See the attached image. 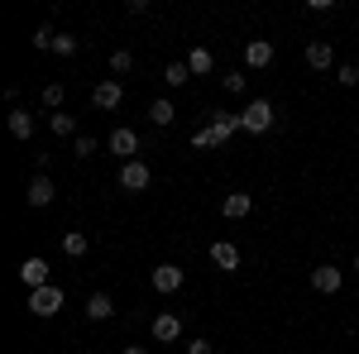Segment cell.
<instances>
[{"label":"cell","mask_w":359,"mask_h":354,"mask_svg":"<svg viewBox=\"0 0 359 354\" xmlns=\"http://www.w3.org/2000/svg\"><path fill=\"white\" fill-rule=\"evenodd\" d=\"M111 316H115V301L106 292H91L86 297V321H111Z\"/></svg>","instance_id":"15"},{"label":"cell","mask_w":359,"mask_h":354,"mask_svg":"<svg viewBox=\"0 0 359 354\" xmlns=\"http://www.w3.org/2000/svg\"><path fill=\"white\" fill-rule=\"evenodd\" d=\"M187 354H216L211 340H187Z\"/></svg>","instance_id":"31"},{"label":"cell","mask_w":359,"mask_h":354,"mask_svg":"<svg viewBox=\"0 0 359 354\" xmlns=\"http://www.w3.org/2000/svg\"><path fill=\"white\" fill-rule=\"evenodd\" d=\"M20 282H25L29 292L48 287V264H43V259H25V264H20Z\"/></svg>","instance_id":"10"},{"label":"cell","mask_w":359,"mask_h":354,"mask_svg":"<svg viewBox=\"0 0 359 354\" xmlns=\"http://www.w3.org/2000/svg\"><path fill=\"white\" fill-rule=\"evenodd\" d=\"M192 82V67H187V62H168L163 67V86L168 91H177V86H187Z\"/></svg>","instance_id":"19"},{"label":"cell","mask_w":359,"mask_h":354,"mask_svg":"<svg viewBox=\"0 0 359 354\" xmlns=\"http://www.w3.org/2000/svg\"><path fill=\"white\" fill-rule=\"evenodd\" d=\"M149 120H154L158 130H168V125L177 120V110H172V101H168V96H158V101H149Z\"/></svg>","instance_id":"18"},{"label":"cell","mask_w":359,"mask_h":354,"mask_svg":"<svg viewBox=\"0 0 359 354\" xmlns=\"http://www.w3.org/2000/svg\"><path fill=\"white\" fill-rule=\"evenodd\" d=\"M96 149H101V144H96L91 135H77V139H72V158H91Z\"/></svg>","instance_id":"24"},{"label":"cell","mask_w":359,"mask_h":354,"mask_svg":"<svg viewBox=\"0 0 359 354\" xmlns=\"http://www.w3.org/2000/svg\"><path fill=\"white\" fill-rule=\"evenodd\" d=\"M273 120H278V110H273V101H264V96L240 110V130H245V135H269Z\"/></svg>","instance_id":"1"},{"label":"cell","mask_w":359,"mask_h":354,"mask_svg":"<svg viewBox=\"0 0 359 354\" xmlns=\"http://www.w3.org/2000/svg\"><path fill=\"white\" fill-rule=\"evenodd\" d=\"M182 278H187V273L177 268V264H158V268L149 273L154 292H163V297H172V292H182Z\"/></svg>","instance_id":"3"},{"label":"cell","mask_w":359,"mask_h":354,"mask_svg":"<svg viewBox=\"0 0 359 354\" xmlns=\"http://www.w3.org/2000/svg\"><path fill=\"white\" fill-rule=\"evenodd\" d=\"M34 130H39V125H34V115H29L25 106L10 110V135H15V139H25V144H29V139H34Z\"/></svg>","instance_id":"17"},{"label":"cell","mask_w":359,"mask_h":354,"mask_svg":"<svg viewBox=\"0 0 359 354\" xmlns=\"http://www.w3.org/2000/svg\"><path fill=\"white\" fill-rule=\"evenodd\" d=\"M192 149H221V144H216V135H211V125H201V130L192 135Z\"/></svg>","instance_id":"29"},{"label":"cell","mask_w":359,"mask_h":354,"mask_svg":"<svg viewBox=\"0 0 359 354\" xmlns=\"http://www.w3.org/2000/svg\"><path fill=\"white\" fill-rule=\"evenodd\" d=\"M211 264L221 273H240V245H230V240H216L211 245Z\"/></svg>","instance_id":"9"},{"label":"cell","mask_w":359,"mask_h":354,"mask_svg":"<svg viewBox=\"0 0 359 354\" xmlns=\"http://www.w3.org/2000/svg\"><path fill=\"white\" fill-rule=\"evenodd\" d=\"M269 62H273V43H269V39H249L245 43V67H259V72H264Z\"/></svg>","instance_id":"13"},{"label":"cell","mask_w":359,"mask_h":354,"mask_svg":"<svg viewBox=\"0 0 359 354\" xmlns=\"http://www.w3.org/2000/svg\"><path fill=\"white\" fill-rule=\"evenodd\" d=\"M62 301H67V292H62L57 282H48V287H39V292H29V311L48 321V316H57V311H62Z\"/></svg>","instance_id":"2"},{"label":"cell","mask_w":359,"mask_h":354,"mask_svg":"<svg viewBox=\"0 0 359 354\" xmlns=\"http://www.w3.org/2000/svg\"><path fill=\"white\" fill-rule=\"evenodd\" d=\"M350 268H355V273H359V254H355V264H350Z\"/></svg>","instance_id":"33"},{"label":"cell","mask_w":359,"mask_h":354,"mask_svg":"<svg viewBox=\"0 0 359 354\" xmlns=\"http://www.w3.org/2000/svg\"><path fill=\"white\" fill-rule=\"evenodd\" d=\"M149 182H154V172H149L144 158H135V163L120 168V187H125V191H149Z\"/></svg>","instance_id":"6"},{"label":"cell","mask_w":359,"mask_h":354,"mask_svg":"<svg viewBox=\"0 0 359 354\" xmlns=\"http://www.w3.org/2000/svg\"><path fill=\"white\" fill-rule=\"evenodd\" d=\"M311 287L326 292V297H335V292L345 287V273L335 268V264H316V268H311Z\"/></svg>","instance_id":"5"},{"label":"cell","mask_w":359,"mask_h":354,"mask_svg":"<svg viewBox=\"0 0 359 354\" xmlns=\"http://www.w3.org/2000/svg\"><path fill=\"white\" fill-rule=\"evenodd\" d=\"M48 130H53L57 139H77V115H67V110H57V115H48Z\"/></svg>","instance_id":"21"},{"label":"cell","mask_w":359,"mask_h":354,"mask_svg":"<svg viewBox=\"0 0 359 354\" xmlns=\"http://www.w3.org/2000/svg\"><path fill=\"white\" fill-rule=\"evenodd\" d=\"M187 67H192V77H206V72L216 67V57H211V48H192V53H187Z\"/></svg>","instance_id":"22"},{"label":"cell","mask_w":359,"mask_h":354,"mask_svg":"<svg viewBox=\"0 0 359 354\" xmlns=\"http://www.w3.org/2000/svg\"><path fill=\"white\" fill-rule=\"evenodd\" d=\"M245 86H249V77H245V72H225V91H235V96H240Z\"/></svg>","instance_id":"30"},{"label":"cell","mask_w":359,"mask_h":354,"mask_svg":"<svg viewBox=\"0 0 359 354\" xmlns=\"http://www.w3.org/2000/svg\"><path fill=\"white\" fill-rule=\"evenodd\" d=\"M120 354H149V350H144V345H125Z\"/></svg>","instance_id":"32"},{"label":"cell","mask_w":359,"mask_h":354,"mask_svg":"<svg viewBox=\"0 0 359 354\" xmlns=\"http://www.w3.org/2000/svg\"><path fill=\"white\" fill-rule=\"evenodd\" d=\"M29 206H34V211H43V206H48V201H53L57 196V187H53V177H43V172H39V177H34V182H29Z\"/></svg>","instance_id":"11"},{"label":"cell","mask_w":359,"mask_h":354,"mask_svg":"<svg viewBox=\"0 0 359 354\" xmlns=\"http://www.w3.org/2000/svg\"><path fill=\"white\" fill-rule=\"evenodd\" d=\"M335 82L340 86H359V67L355 62H340V67H335Z\"/></svg>","instance_id":"26"},{"label":"cell","mask_w":359,"mask_h":354,"mask_svg":"<svg viewBox=\"0 0 359 354\" xmlns=\"http://www.w3.org/2000/svg\"><path fill=\"white\" fill-rule=\"evenodd\" d=\"M91 354H101V350H91Z\"/></svg>","instance_id":"34"},{"label":"cell","mask_w":359,"mask_h":354,"mask_svg":"<svg viewBox=\"0 0 359 354\" xmlns=\"http://www.w3.org/2000/svg\"><path fill=\"white\" fill-rule=\"evenodd\" d=\"M53 43H57L53 25H39V29H34V48H53Z\"/></svg>","instance_id":"28"},{"label":"cell","mask_w":359,"mask_h":354,"mask_svg":"<svg viewBox=\"0 0 359 354\" xmlns=\"http://www.w3.org/2000/svg\"><path fill=\"white\" fill-rule=\"evenodd\" d=\"M86 249H91V240H86L82 230H67V235H62V254H67V259H86Z\"/></svg>","instance_id":"20"},{"label":"cell","mask_w":359,"mask_h":354,"mask_svg":"<svg viewBox=\"0 0 359 354\" xmlns=\"http://www.w3.org/2000/svg\"><path fill=\"white\" fill-rule=\"evenodd\" d=\"M306 67H316V72L335 67V48L326 43V39H311V43H306Z\"/></svg>","instance_id":"12"},{"label":"cell","mask_w":359,"mask_h":354,"mask_svg":"<svg viewBox=\"0 0 359 354\" xmlns=\"http://www.w3.org/2000/svg\"><path fill=\"white\" fill-rule=\"evenodd\" d=\"M106 149H111L115 158H125V163H135V154H139V135H135V130H115V135L106 139Z\"/></svg>","instance_id":"8"},{"label":"cell","mask_w":359,"mask_h":354,"mask_svg":"<svg viewBox=\"0 0 359 354\" xmlns=\"http://www.w3.org/2000/svg\"><path fill=\"white\" fill-rule=\"evenodd\" d=\"M120 101H125V86L115 82V77H106V82L91 86V106L96 110H120Z\"/></svg>","instance_id":"4"},{"label":"cell","mask_w":359,"mask_h":354,"mask_svg":"<svg viewBox=\"0 0 359 354\" xmlns=\"http://www.w3.org/2000/svg\"><path fill=\"white\" fill-rule=\"evenodd\" d=\"M240 130V115H225V110H211V135H216V144H225V139Z\"/></svg>","instance_id":"16"},{"label":"cell","mask_w":359,"mask_h":354,"mask_svg":"<svg viewBox=\"0 0 359 354\" xmlns=\"http://www.w3.org/2000/svg\"><path fill=\"white\" fill-rule=\"evenodd\" d=\"M154 340H163V345H172V340H182V316H172V311H163V316H154Z\"/></svg>","instance_id":"14"},{"label":"cell","mask_w":359,"mask_h":354,"mask_svg":"<svg viewBox=\"0 0 359 354\" xmlns=\"http://www.w3.org/2000/svg\"><path fill=\"white\" fill-rule=\"evenodd\" d=\"M43 106L57 115V106H62V82H48V86H43Z\"/></svg>","instance_id":"27"},{"label":"cell","mask_w":359,"mask_h":354,"mask_svg":"<svg viewBox=\"0 0 359 354\" xmlns=\"http://www.w3.org/2000/svg\"><path fill=\"white\" fill-rule=\"evenodd\" d=\"M77 48H82V39H72V34H57V43H53V53H57V57H72Z\"/></svg>","instance_id":"25"},{"label":"cell","mask_w":359,"mask_h":354,"mask_svg":"<svg viewBox=\"0 0 359 354\" xmlns=\"http://www.w3.org/2000/svg\"><path fill=\"white\" fill-rule=\"evenodd\" d=\"M249 211H254V196H249V191H225L221 196V216L225 220H245Z\"/></svg>","instance_id":"7"},{"label":"cell","mask_w":359,"mask_h":354,"mask_svg":"<svg viewBox=\"0 0 359 354\" xmlns=\"http://www.w3.org/2000/svg\"><path fill=\"white\" fill-rule=\"evenodd\" d=\"M130 67H135V53H130V48H115V53H111V72H115V77H125Z\"/></svg>","instance_id":"23"}]
</instances>
